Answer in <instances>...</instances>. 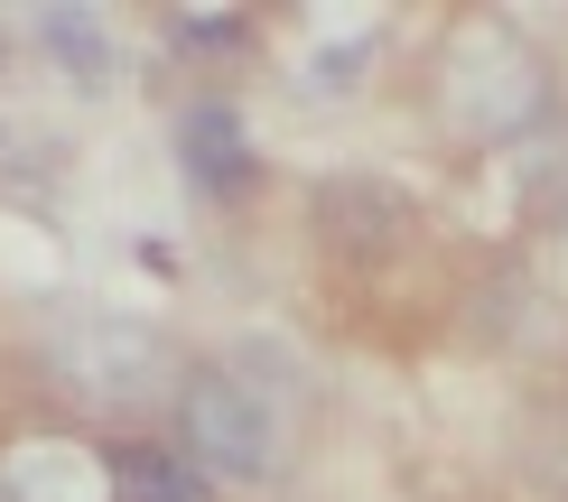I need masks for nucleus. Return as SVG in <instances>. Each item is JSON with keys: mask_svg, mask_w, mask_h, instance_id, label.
Wrapping results in <instances>:
<instances>
[{"mask_svg": "<svg viewBox=\"0 0 568 502\" xmlns=\"http://www.w3.org/2000/svg\"><path fill=\"white\" fill-rule=\"evenodd\" d=\"M169 428H178V457L205 484H271L290 465V410L243 363H196L169 400Z\"/></svg>", "mask_w": 568, "mask_h": 502, "instance_id": "obj_1", "label": "nucleus"}, {"mask_svg": "<svg viewBox=\"0 0 568 502\" xmlns=\"http://www.w3.org/2000/svg\"><path fill=\"white\" fill-rule=\"evenodd\" d=\"M429 103H438V122L466 131V140H523V131L550 122V65H540V47L523 29L466 19V29L438 47Z\"/></svg>", "mask_w": 568, "mask_h": 502, "instance_id": "obj_2", "label": "nucleus"}, {"mask_svg": "<svg viewBox=\"0 0 568 502\" xmlns=\"http://www.w3.org/2000/svg\"><path fill=\"white\" fill-rule=\"evenodd\" d=\"M47 381L57 391H75L84 410H150V400H178V354L169 335L131 326V317H65L47 335Z\"/></svg>", "mask_w": 568, "mask_h": 502, "instance_id": "obj_3", "label": "nucleus"}, {"mask_svg": "<svg viewBox=\"0 0 568 502\" xmlns=\"http://www.w3.org/2000/svg\"><path fill=\"white\" fill-rule=\"evenodd\" d=\"M0 502H112V457L75 438H19L0 457Z\"/></svg>", "mask_w": 568, "mask_h": 502, "instance_id": "obj_4", "label": "nucleus"}, {"mask_svg": "<svg viewBox=\"0 0 568 502\" xmlns=\"http://www.w3.org/2000/svg\"><path fill=\"white\" fill-rule=\"evenodd\" d=\"M186 167H196L205 196H224V186L252 177V150H243V122H233L224 103H196L186 112Z\"/></svg>", "mask_w": 568, "mask_h": 502, "instance_id": "obj_5", "label": "nucleus"}, {"mask_svg": "<svg viewBox=\"0 0 568 502\" xmlns=\"http://www.w3.org/2000/svg\"><path fill=\"white\" fill-rule=\"evenodd\" d=\"M112 502H205V474L178 447H122L112 457Z\"/></svg>", "mask_w": 568, "mask_h": 502, "instance_id": "obj_6", "label": "nucleus"}, {"mask_svg": "<svg viewBox=\"0 0 568 502\" xmlns=\"http://www.w3.org/2000/svg\"><path fill=\"white\" fill-rule=\"evenodd\" d=\"M38 38H47V57L65 65V75H84V84H103V65H112V29H103V10H38Z\"/></svg>", "mask_w": 568, "mask_h": 502, "instance_id": "obj_7", "label": "nucleus"}, {"mask_svg": "<svg viewBox=\"0 0 568 502\" xmlns=\"http://www.w3.org/2000/svg\"><path fill=\"white\" fill-rule=\"evenodd\" d=\"M169 29L196 38V47H233V38H243V19H233V10H169Z\"/></svg>", "mask_w": 568, "mask_h": 502, "instance_id": "obj_8", "label": "nucleus"}]
</instances>
